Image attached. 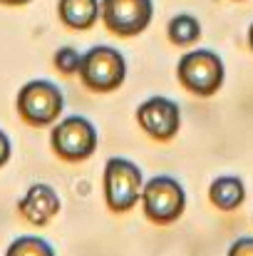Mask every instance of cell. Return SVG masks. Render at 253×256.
<instances>
[{
  "label": "cell",
  "instance_id": "obj_1",
  "mask_svg": "<svg viewBox=\"0 0 253 256\" xmlns=\"http://www.w3.org/2000/svg\"><path fill=\"white\" fill-rule=\"evenodd\" d=\"M144 174L127 157H109L104 164V202L114 214H124L142 199Z\"/></svg>",
  "mask_w": 253,
  "mask_h": 256
},
{
  "label": "cell",
  "instance_id": "obj_2",
  "mask_svg": "<svg viewBox=\"0 0 253 256\" xmlns=\"http://www.w3.org/2000/svg\"><path fill=\"white\" fill-rule=\"evenodd\" d=\"M17 114L32 127H47L60 120L65 110L62 90L50 80H30L20 87L15 100Z\"/></svg>",
  "mask_w": 253,
  "mask_h": 256
},
{
  "label": "cell",
  "instance_id": "obj_3",
  "mask_svg": "<svg viewBox=\"0 0 253 256\" xmlns=\"http://www.w3.org/2000/svg\"><path fill=\"white\" fill-rule=\"evenodd\" d=\"M142 206L147 219L154 224H174L186 209V192L179 179L169 174H157L142 186Z\"/></svg>",
  "mask_w": 253,
  "mask_h": 256
},
{
  "label": "cell",
  "instance_id": "obj_4",
  "mask_svg": "<svg viewBox=\"0 0 253 256\" xmlns=\"http://www.w3.org/2000/svg\"><path fill=\"white\" fill-rule=\"evenodd\" d=\"M80 78H82V85L92 92H112L122 87L127 78V60L117 48L94 45L82 55Z\"/></svg>",
  "mask_w": 253,
  "mask_h": 256
},
{
  "label": "cell",
  "instance_id": "obj_5",
  "mask_svg": "<svg viewBox=\"0 0 253 256\" xmlns=\"http://www.w3.org/2000/svg\"><path fill=\"white\" fill-rule=\"evenodd\" d=\"M179 82L199 97H211L224 85V62L214 50H191L176 65Z\"/></svg>",
  "mask_w": 253,
  "mask_h": 256
},
{
  "label": "cell",
  "instance_id": "obj_6",
  "mask_svg": "<svg viewBox=\"0 0 253 256\" xmlns=\"http://www.w3.org/2000/svg\"><path fill=\"white\" fill-rule=\"evenodd\" d=\"M52 152L65 162H82L97 150V127L80 114H67L50 134Z\"/></svg>",
  "mask_w": 253,
  "mask_h": 256
},
{
  "label": "cell",
  "instance_id": "obj_7",
  "mask_svg": "<svg viewBox=\"0 0 253 256\" xmlns=\"http://www.w3.org/2000/svg\"><path fill=\"white\" fill-rule=\"evenodd\" d=\"M152 0H99V18L104 28L119 38H134L152 22Z\"/></svg>",
  "mask_w": 253,
  "mask_h": 256
},
{
  "label": "cell",
  "instance_id": "obj_8",
  "mask_svg": "<svg viewBox=\"0 0 253 256\" xmlns=\"http://www.w3.org/2000/svg\"><path fill=\"white\" fill-rule=\"evenodd\" d=\"M137 122L149 137H154L159 142H169L176 137V132L181 127V110L174 100L157 94L139 104Z\"/></svg>",
  "mask_w": 253,
  "mask_h": 256
},
{
  "label": "cell",
  "instance_id": "obj_9",
  "mask_svg": "<svg viewBox=\"0 0 253 256\" xmlns=\"http://www.w3.org/2000/svg\"><path fill=\"white\" fill-rule=\"evenodd\" d=\"M60 206H62L60 194L50 184H42V182L27 186V192L17 202V212L22 214V219H27L35 226L50 224L60 214Z\"/></svg>",
  "mask_w": 253,
  "mask_h": 256
},
{
  "label": "cell",
  "instance_id": "obj_10",
  "mask_svg": "<svg viewBox=\"0 0 253 256\" xmlns=\"http://www.w3.org/2000/svg\"><path fill=\"white\" fill-rule=\"evenodd\" d=\"M209 199L221 212H236L244 204V199H246V184L236 174L216 176L211 182V186H209Z\"/></svg>",
  "mask_w": 253,
  "mask_h": 256
},
{
  "label": "cell",
  "instance_id": "obj_11",
  "mask_svg": "<svg viewBox=\"0 0 253 256\" xmlns=\"http://www.w3.org/2000/svg\"><path fill=\"white\" fill-rule=\"evenodd\" d=\"M60 20L72 30H89L99 18V0H60Z\"/></svg>",
  "mask_w": 253,
  "mask_h": 256
},
{
  "label": "cell",
  "instance_id": "obj_12",
  "mask_svg": "<svg viewBox=\"0 0 253 256\" xmlns=\"http://www.w3.org/2000/svg\"><path fill=\"white\" fill-rule=\"evenodd\" d=\"M169 40L179 48H186V45H194L199 38H201V22L194 18V15H174L169 20Z\"/></svg>",
  "mask_w": 253,
  "mask_h": 256
},
{
  "label": "cell",
  "instance_id": "obj_13",
  "mask_svg": "<svg viewBox=\"0 0 253 256\" xmlns=\"http://www.w3.org/2000/svg\"><path fill=\"white\" fill-rule=\"evenodd\" d=\"M5 256H55V249L47 239L25 234V236H17L7 244Z\"/></svg>",
  "mask_w": 253,
  "mask_h": 256
},
{
  "label": "cell",
  "instance_id": "obj_14",
  "mask_svg": "<svg viewBox=\"0 0 253 256\" xmlns=\"http://www.w3.org/2000/svg\"><path fill=\"white\" fill-rule=\"evenodd\" d=\"M55 68L62 75H80L82 68V52H77L75 48H60L55 52Z\"/></svg>",
  "mask_w": 253,
  "mask_h": 256
},
{
  "label": "cell",
  "instance_id": "obj_15",
  "mask_svg": "<svg viewBox=\"0 0 253 256\" xmlns=\"http://www.w3.org/2000/svg\"><path fill=\"white\" fill-rule=\"evenodd\" d=\"M229 256H253V236H241L231 244Z\"/></svg>",
  "mask_w": 253,
  "mask_h": 256
},
{
  "label": "cell",
  "instance_id": "obj_16",
  "mask_svg": "<svg viewBox=\"0 0 253 256\" xmlns=\"http://www.w3.org/2000/svg\"><path fill=\"white\" fill-rule=\"evenodd\" d=\"M10 152H12V144H10V137L0 130V167H5L10 162Z\"/></svg>",
  "mask_w": 253,
  "mask_h": 256
},
{
  "label": "cell",
  "instance_id": "obj_17",
  "mask_svg": "<svg viewBox=\"0 0 253 256\" xmlns=\"http://www.w3.org/2000/svg\"><path fill=\"white\" fill-rule=\"evenodd\" d=\"M2 5H25V2H30V0H0Z\"/></svg>",
  "mask_w": 253,
  "mask_h": 256
},
{
  "label": "cell",
  "instance_id": "obj_18",
  "mask_svg": "<svg viewBox=\"0 0 253 256\" xmlns=\"http://www.w3.org/2000/svg\"><path fill=\"white\" fill-rule=\"evenodd\" d=\"M249 45H251V50H253V22H251V28H249Z\"/></svg>",
  "mask_w": 253,
  "mask_h": 256
}]
</instances>
